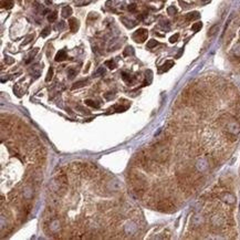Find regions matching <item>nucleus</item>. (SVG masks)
<instances>
[{
    "mask_svg": "<svg viewBox=\"0 0 240 240\" xmlns=\"http://www.w3.org/2000/svg\"><path fill=\"white\" fill-rule=\"evenodd\" d=\"M218 29H219L218 24H215V26H212V28L209 29V31H208V35H209V37H212V35H215L216 33H217Z\"/></svg>",
    "mask_w": 240,
    "mask_h": 240,
    "instance_id": "16",
    "label": "nucleus"
},
{
    "mask_svg": "<svg viewBox=\"0 0 240 240\" xmlns=\"http://www.w3.org/2000/svg\"><path fill=\"white\" fill-rule=\"evenodd\" d=\"M201 28H203V23H201V22H196V23H194V24L191 26V30H193L194 32L200 31V29Z\"/></svg>",
    "mask_w": 240,
    "mask_h": 240,
    "instance_id": "17",
    "label": "nucleus"
},
{
    "mask_svg": "<svg viewBox=\"0 0 240 240\" xmlns=\"http://www.w3.org/2000/svg\"><path fill=\"white\" fill-rule=\"evenodd\" d=\"M147 35H148V31L146 29L141 28L138 29V30H136L134 33H133V39H134L136 42L142 43L147 39Z\"/></svg>",
    "mask_w": 240,
    "mask_h": 240,
    "instance_id": "1",
    "label": "nucleus"
},
{
    "mask_svg": "<svg viewBox=\"0 0 240 240\" xmlns=\"http://www.w3.org/2000/svg\"><path fill=\"white\" fill-rule=\"evenodd\" d=\"M86 84V80H81V81H78L77 83L72 85V90H75V89H80L82 86H84Z\"/></svg>",
    "mask_w": 240,
    "mask_h": 240,
    "instance_id": "13",
    "label": "nucleus"
},
{
    "mask_svg": "<svg viewBox=\"0 0 240 240\" xmlns=\"http://www.w3.org/2000/svg\"><path fill=\"white\" fill-rule=\"evenodd\" d=\"M32 39H33V35H29L28 38H27V40H26L24 42H22V45H26V44H27V43H29V42H30V41H31Z\"/></svg>",
    "mask_w": 240,
    "mask_h": 240,
    "instance_id": "33",
    "label": "nucleus"
},
{
    "mask_svg": "<svg viewBox=\"0 0 240 240\" xmlns=\"http://www.w3.org/2000/svg\"><path fill=\"white\" fill-rule=\"evenodd\" d=\"M113 110H116V112H124V111L126 110V107L121 106L120 104H116V105L113 106Z\"/></svg>",
    "mask_w": 240,
    "mask_h": 240,
    "instance_id": "25",
    "label": "nucleus"
},
{
    "mask_svg": "<svg viewBox=\"0 0 240 240\" xmlns=\"http://www.w3.org/2000/svg\"><path fill=\"white\" fill-rule=\"evenodd\" d=\"M158 207L162 208V210H164V212H170L174 208V205L170 203L169 200H163V201L159 203Z\"/></svg>",
    "mask_w": 240,
    "mask_h": 240,
    "instance_id": "4",
    "label": "nucleus"
},
{
    "mask_svg": "<svg viewBox=\"0 0 240 240\" xmlns=\"http://www.w3.org/2000/svg\"><path fill=\"white\" fill-rule=\"evenodd\" d=\"M177 12L176 8L174 7V6H170V7L167 8V14H170V16H174V14Z\"/></svg>",
    "mask_w": 240,
    "mask_h": 240,
    "instance_id": "24",
    "label": "nucleus"
},
{
    "mask_svg": "<svg viewBox=\"0 0 240 240\" xmlns=\"http://www.w3.org/2000/svg\"><path fill=\"white\" fill-rule=\"evenodd\" d=\"M66 59V52H65V50H60L59 52L57 53V56H56V58H54V60L57 61V62H61V61H64Z\"/></svg>",
    "mask_w": 240,
    "mask_h": 240,
    "instance_id": "8",
    "label": "nucleus"
},
{
    "mask_svg": "<svg viewBox=\"0 0 240 240\" xmlns=\"http://www.w3.org/2000/svg\"><path fill=\"white\" fill-rule=\"evenodd\" d=\"M128 10H129L131 12H134L135 10H136V5H134V3L129 5V6H128Z\"/></svg>",
    "mask_w": 240,
    "mask_h": 240,
    "instance_id": "32",
    "label": "nucleus"
},
{
    "mask_svg": "<svg viewBox=\"0 0 240 240\" xmlns=\"http://www.w3.org/2000/svg\"><path fill=\"white\" fill-rule=\"evenodd\" d=\"M57 17H58V12H57V11H53V12H51V14L48 16V20H49L50 22L56 21Z\"/></svg>",
    "mask_w": 240,
    "mask_h": 240,
    "instance_id": "19",
    "label": "nucleus"
},
{
    "mask_svg": "<svg viewBox=\"0 0 240 240\" xmlns=\"http://www.w3.org/2000/svg\"><path fill=\"white\" fill-rule=\"evenodd\" d=\"M69 27L72 32H77L79 29V21L77 20V18H71L69 19Z\"/></svg>",
    "mask_w": 240,
    "mask_h": 240,
    "instance_id": "5",
    "label": "nucleus"
},
{
    "mask_svg": "<svg viewBox=\"0 0 240 240\" xmlns=\"http://www.w3.org/2000/svg\"><path fill=\"white\" fill-rule=\"evenodd\" d=\"M37 52H38V49H35V50H33V52H30V54H29V59L27 60V61H26V63H30V61H31V60L35 58V53H37Z\"/></svg>",
    "mask_w": 240,
    "mask_h": 240,
    "instance_id": "26",
    "label": "nucleus"
},
{
    "mask_svg": "<svg viewBox=\"0 0 240 240\" xmlns=\"http://www.w3.org/2000/svg\"><path fill=\"white\" fill-rule=\"evenodd\" d=\"M203 1H205V2H207V1H208V0H203Z\"/></svg>",
    "mask_w": 240,
    "mask_h": 240,
    "instance_id": "36",
    "label": "nucleus"
},
{
    "mask_svg": "<svg viewBox=\"0 0 240 240\" xmlns=\"http://www.w3.org/2000/svg\"><path fill=\"white\" fill-rule=\"evenodd\" d=\"M105 65L106 66H108V69H111V70H113V69L116 68V64H115V62H114L113 60H108V61H106Z\"/></svg>",
    "mask_w": 240,
    "mask_h": 240,
    "instance_id": "20",
    "label": "nucleus"
},
{
    "mask_svg": "<svg viewBox=\"0 0 240 240\" xmlns=\"http://www.w3.org/2000/svg\"><path fill=\"white\" fill-rule=\"evenodd\" d=\"M50 31H51V30H50L49 27L44 28V29H43V31L41 32V37H43V38H45V37H47V35H48L50 33Z\"/></svg>",
    "mask_w": 240,
    "mask_h": 240,
    "instance_id": "28",
    "label": "nucleus"
},
{
    "mask_svg": "<svg viewBox=\"0 0 240 240\" xmlns=\"http://www.w3.org/2000/svg\"><path fill=\"white\" fill-rule=\"evenodd\" d=\"M52 77H53V69L50 68L49 71H48V75H47V78H45V81H47V82H50V81L52 80Z\"/></svg>",
    "mask_w": 240,
    "mask_h": 240,
    "instance_id": "23",
    "label": "nucleus"
},
{
    "mask_svg": "<svg viewBox=\"0 0 240 240\" xmlns=\"http://www.w3.org/2000/svg\"><path fill=\"white\" fill-rule=\"evenodd\" d=\"M1 6L5 9H11L14 7V1L12 0H2L1 1Z\"/></svg>",
    "mask_w": 240,
    "mask_h": 240,
    "instance_id": "11",
    "label": "nucleus"
},
{
    "mask_svg": "<svg viewBox=\"0 0 240 240\" xmlns=\"http://www.w3.org/2000/svg\"><path fill=\"white\" fill-rule=\"evenodd\" d=\"M155 155L157 158H159L161 161L164 162V161L167 158V156H168V152H167V149L165 148L164 146L157 145L155 147Z\"/></svg>",
    "mask_w": 240,
    "mask_h": 240,
    "instance_id": "2",
    "label": "nucleus"
},
{
    "mask_svg": "<svg viewBox=\"0 0 240 240\" xmlns=\"http://www.w3.org/2000/svg\"><path fill=\"white\" fill-rule=\"evenodd\" d=\"M199 18H200V14L197 12V11H191V12L186 14V19H187L188 21H191V20H197V19H199Z\"/></svg>",
    "mask_w": 240,
    "mask_h": 240,
    "instance_id": "9",
    "label": "nucleus"
},
{
    "mask_svg": "<svg viewBox=\"0 0 240 240\" xmlns=\"http://www.w3.org/2000/svg\"><path fill=\"white\" fill-rule=\"evenodd\" d=\"M156 45H158V42H157L156 40H154V39L149 40L148 42H147V48H148V49H152V48H154Z\"/></svg>",
    "mask_w": 240,
    "mask_h": 240,
    "instance_id": "22",
    "label": "nucleus"
},
{
    "mask_svg": "<svg viewBox=\"0 0 240 240\" xmlns=\"http://www.w3.org/2000/svg\"><path fill=\"white\" fill-rule=\"evenodd\" d=\"M68 73H69V78H70V79L74 78V75L77 74V72H75V70H73V69H70Z\"/></svg>",
    "mask_w": 240,
    "mask_h": 240,
    "instance_id": "31",
    "label": "nucleus"
},
{
    "mask_svg": "<svg viewBox=\"0 0 240 240\" xmlns=\"http://www.w3.org/2000/svg\"><path fill=\"white\" fill-rule=\"evenodd\" d=\"M233 52H235V54H236V56H240V43L239 44H237V45L235 47Z\"/></svg>",
    "mask_w": 240,
    "mask_h": 240,
    "instance_id": "30",
    "label": "nucleus"
},
{
    "mask_svg": "<svg viewBox=\"0 0 240 240\" xmlns=\"http://www.w3.org/2000/svg\"><path fill=\"white\" fill-rule=\"evenodd\" d=\"M41 70H42V68L40 66V65H33L32 66V70H31V73H32V75L35 77V78H39L40 77V74H41Z\"/></svg>",
    "mask_w": 240,
    "mask_h": 240,
    "instance_id": "10",
    "label": "nucleus"
},
{
    "mask_svg": "<svg viewBox=\"0 0 240 240\" xmlns=\"http://www.w3.org/2000/svg\"><path fill=\"white\" fill-rule=\"evenodd\" d=\"M47 3H51V0H47Z\"/></svg>",
    "mask_w": 240,
    "mask_h": 240,
    "instance_id": "35",
    "label": "nucleus"
},
{
    "mask_svg": "<svg viewBox=\"0 0 240 240\" xmlns=\"http://www.w3.org/2000/svg\"><path fill=\"white\" fill-rule=\"evenodd\" d=\"M174 65V61H172V60H169V61H166L165 63L163 64L162 66L158 69V72L159 73H163V72H166V71H168Z\"/></svg>",
    "mask_w": 240,
    "mask_h": 240,
    "instance_id": "7",
    "label": "nucleus"
},
{
    "mask_svg": "<svg viewBox=\"0 0 240 240\" xmlns=\"http://www.w3.org/2000/svg\"><path fill=\"white\" fill-rule=\"evenodd\" d=\"M121 20H122V22H123V23H124V24H125V26H126L127 28H133V27H134L135 26V22H132V21H128V20H127L126 18H124V17H123V18H121Z\"/></svg>",
    "mask_w": 240,
    "mask_h": 240,
    "instance_id": "18",
    "label": "nucleus"
},
{
    "mask_svg": "<svg viewBox=\"0 0 240 240\" xmlns=\"http://www.w3.org/2000/svg\"><path fill=\"white\" fill-rule=\"evenodd\" d=\"M220 198H221V200H224L227 204H235V201H236L235 196H233V194H230V193H224V194H221Z\"/></svg>",
    "mask_w": 240,
    "mask_h": 240,
    "instance_id": "3",
    "label": "nucleus"
},
{
    "mask_svg": "<svg viewBox=\"0 0 240 240\" xmlns=\"http://www.w3.org/2000/svg\"><path fill=\"white\" fill-rule=\"evenodd\" d=\"M178 37H179V35L178 33H176V35H172L169 38V42L170 43H175L178 40Z\"/></svg>",
    "mask_w": 240,
    "mask_h": 240,
    "instance_id": "29",
    "label": "nucleus"
},
{
    "mask_svg": "<svg viewBox=\"0 0 240 240\" xmlns=\"http://www.w3.org/2000/svg\"><path fill=\"white\" fill-rule=\"evenodd\" d=\"M71 14H72V8L70 6H66V7H64L62 9V17L63 18H68V17H70Z\"/></svg>",
    "mask_w": 240,
    "mask_h": 240,
    "instance_id": "12",
    "label": "nucleus"
},
{
    "mask_svg": "<svg viewBox=\"0 0 240 240\" xmlns=\"http://www.w3.org/2000/svg\"><path fill=\"white\" fill-rule=\"evenodd\" d=\"M6 59H7V62H8L9 64L12 63V62H14V60H12V59H10L9 57H6Z\"/></svg>",
    "mask_w": 240,
    "mask_h": 240,
    "instance_id": "34",
    "label": "nucleus"
},
{
    "mask_svg": "<svg viewBox=\"0 0 240 240\" xmlns=\"http://www.w3.org/2000/svg\"><path fill=\"white\" fill-rule=\"evenodd\" d=\"M212 225L214 226H216V227H218V226H220L221 224H222V219L220 218L219 216H215L214 218H212Z\"/></svg>",
    "mask_w": 240,
    "mask_h": 240,
    "instance_id": "15",
    "label": "nucleus"
},
{
    "mask_svg": "<svg viewBox=\"0 0 240 240\" xmlns=\"http://www.w3.org/2000/svg\"><path fill=\"white\" fill-rule=\"evenodd\" d=\"M123 54H124L125 57H127V56H132V54H134V50H133L132 47H127Z\"/></svg>",
    "mask_w": 240,
    "mask_h": 240,
    "instance_id": "21",
    "label": "nucleus"
},
{
    "mask_svg": "<svg viewBox=\"0 0 240 240\" xmlns=\"http://www.w3.org/2000/svg\"><path fill=\"white\" fill-rule=\"evenodd\" d=\"M104 72H105V70H104V68H103V66H101V68H99V69H98V71L95 72L94 77H100V75L104 74Z\"/></svg>",
    "mask_w": 240,
    "mask_h": 240,
    "instance_id": "27",
    "label": "nucleus"
},
{
    "mask_svg": "<svg viewBox=\"0 0 240 240\" xmlns=\"http://www.w3.org/2000/svg\"><path fill=\"white\" fill-rule=\"evenodd\" d=\"M122 78H123V80L127 83V85H132L135 81L134 77L131 75L129 73H126V72H123V73H122Z\"/></svg>",
    "mask_w": 240,
    "mask_h": 240,
    "instance_id": "6",
    "label": "nucleus"
},
{
    "mask_svg": "<svg viewBox=\"0 0 240 240\" xmlns=\"http://www.w3.org/2000/svg\"><path fill=\"white\" fill-rule=\"evenodd\" d=\"M85 104L89 106H91V107H94V108H99L100 107V103H98V102H95V101H93V100H86L85 101Z\"/></svg>",
    "mask_w": 240,
    "mask_h": 240,
    "instance_id": "14",
    "label": "nucleus"
}]
</instances>
